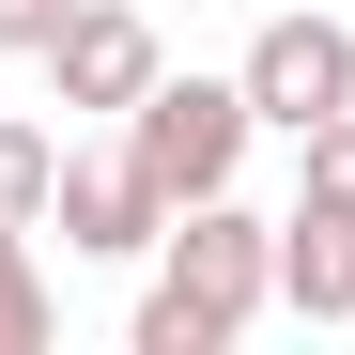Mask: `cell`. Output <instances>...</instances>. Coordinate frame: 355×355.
I'll return each mask as SVG.
<instances>
[{"label": "cell", "instance_id": "cell-6", "mask_svg": "<svg viewBox=\"0 0 355 355\" xmlns=\"http://www.w3.org/2000/svg\"><path fill=\"white\" fill-rule=\"evenodd\" d=\"M278 309L355 324V201H309V186H293V216H278Z\"/></svg>", "mask_w": 355, "mask_h": 355}, {"label": "cell", "instance_id": "cell-9", "mask_svg": "<svg viewBox=\"0 0 355 355\" xmlns=\"http://www.w3.org/2000/svg\"><path fill=\"white\" fill-rule=\"evenodd\" d=\"M293 155H309V201H355V108H340V124H309Z\"/></svg>", "mask_w": 355, "mask_h": 355}, {"label": "cell", "instance_id": "cell-7", "mask_svg": "<svg viewBox=\"0 0 355 355\" xmlns=\"http://www.w3.org/2000/svg\"><path fill=\"white\" fill-rule=\"evenodd\" d=\"M46 324H62V293L31 263V216H0V355H46Z\"/></svg>", "mask_w": 355, "mask_h": 355}, {"label": "cell", "instance_id": "cell-5", "mask_svg": "<svg viewBox=\"0 0 355 355\" xmlns=\"http://www.w3.org/2000/svg\"><path fill=\"white\" fill-rule=\"evenodd\" d=\"M46 216H62V248H78V263H139L155 232H170V201L139 186V155H124V139H108V155H62Z\"/></svg>", "mask_w": 355, "mask_h": 355}, {"label": "cell", "instance_id": "cell-4", "mask_svg": "<svg viewBox=\"0 0 355 355\" xmlns=\"http://www.w3.org/2000/svg\"><path fill=\"white\" fill-rule=\"evenodd\" d=\"M46 93H62V108H108V124H124V108L155 93V16H124V0H78V16L46 31Z\"/></svg>", "mask_w": 355, "mask_h": 355}, {"label": "cell", "instance_id": "cell-2", "mask_svg": "<svg viewBox=\"0 0 355 355\" xmlns=\"http://www.w3.org/2000/svg\"><path fill=\"white\" fill-rule=\"evenodd\" d=\"M248 139H263V124H248V78H170V62H155V93L124 108V155H139V186H155L170 216L216 201L232 170H248Z\"/></svg>", "mask_w": 355, "mask_h": 355}, {"label": "cell", "instance_id": "cell-1", "mask_svg": "<svg viewBox=\"0 0 355 355\" xmlns=\"http://www.w3.org/2000/svg\"><path fill=\"white\" fill-rule=\"evenodd\" d=\"M263 293H278V216H248V201H186L155 232V293H139V355H232L263 324Z\"/></svg>", "mask_w": 355, "mask_h": 355}, {"label": "cell", "instance_id": "cell-10", "mask_svg": "<svg viewBox=\"0 0 355 355\" xmlns=\"http://www.w3.org/2000/svg\"><path fill=\"white\" fill-rule=\"evenodd\" d=\"M78 0H0V46H16V62H46V31H62Z\"/></svg>", "mask_w": 355, "mask_h": 355}, {"label": "cell", "instance_id": "cell-3", "mask_svg": "<svg viewBox=\"0 0 355 355\" xmlns=\"http://www.w3.org/2000/svg\"><path fill=\"white\" fill-rule=\"evenodd\" d=\"M232 78H248V124L309 139V124H340V108H355V31H340V16H263Z\"/></svg>", "mask_w": 355, "mask_h": 355}, {"label": "cell", "instance_id": "cell-8", "mask_svg": "<svg viewBox=\"0 0 355 355\" xmlns=\"http://www.w3.org/2000/svg\"><path fill=\"white\" fill-rule=\"evenodd\" d=\"M46 186H62V139H46V124H0V216L46 232Z\"/></svg>", "mask_w": 355, "mask_h": 355}]
</instances>
